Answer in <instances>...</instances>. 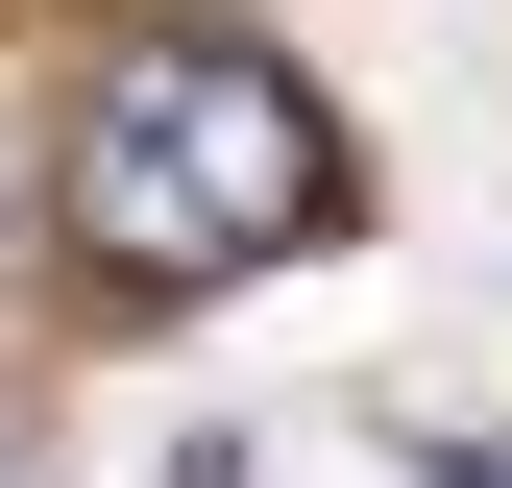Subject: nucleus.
I'll return each instance as SVG.
<instances>
[{
  "mask_svg": "<svg viewBox=\"0 0 512 488\" xmlns=\"http://www.w3.org/2000/svg\"><path fill=\"white\" fill-rule=\"evenodd\" d=\"M342 220V122H317L269 49H98L74 98V244L98 269H269V244Z\"/></svg>",
  "mask_w": 512,
  "mask_h": 488,
  "instance_id": "f257e3e1",
  "label": "nucleus"
}]
</instances>
